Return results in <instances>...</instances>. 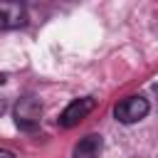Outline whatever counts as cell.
I'll use <instances>...</instances> for the list:
<instances>
[{"instance_id":"obj_1","label":"cell","mask_w":158,"mask_h":158,"mask_svg":"<svg viewBox=\"0 0 158 158\" xmlns=\"http://www.w3.org/2000/svg\"><path fill=\"white\" fill-rule=\"evenodd\" d=\"M42 118V104L35 96H22L15 104V123L22 131H35Z\"/></svg>"},{"instance_id":"obj_2","label":"cell","mask_w":158,"mask_h":158,"mask_svg":"<svg viewBox=\"0 0 158 158\" xmlns=\"http://www.w3.org/2000/svg\"><path fill=\"white\" fill-rule=\"evenodd\" d=\"M148 111H151V106H148V101L143 96H126L121 104H116L114 116L121 123H136V121L146 118Z\"/></svg>"},{"instance_id":"obj_3","label":"cell","mask_w":158,"mask_h":158,"mask_svg":"<svg viewBox=\"0 0 158 158\" xmlns=\"http://www.w3.org/2000/svg\"><path fill=\"white\" fill-rule=\"evenodd\" d=\"M94 106H96V99H91V96H81V99H74L62 114H59V126H64V128H72V126H77L81 118H86L91 111H94Z\"/></svg>"},{"instance_id":"obj_4","label":"cell","mask_w":158,"mask_h":158,"mask_svg":"<svg viewBox=\"0 0 158 158\" xmlns=\"http://www.w3.org/2000/svg\"><path fill=\"white\" fill-rule=\"evenodd\" d=\"M27 20V10L22 0H0V30L22 27Z\"/></svg>"},{"instance_id":"obj_5","label":"cell","mask_w":158,"mask_h":158,"mask_svg":"<svg viewBox=\"0 0 158 158\" xmlns=\"http://www.w3.org/2000/svg\"><path fill=\"white\" fill-rule=\"evenodd\" d=\"M104 148V141L99 133H89L84 136L77 146H74V158H99Z\"/></svg>"},{"instance_id":"obj_6","label":"cell","mask_w":158,"mask_h":158,"mask_svg":"<svg viewBox=\"0 0 158 158\" xmlns=\"http://www.w3.org/2000/svg\"><path fill=\"white\" fill-rule=\"evenodd\" d=\"M0 158H15V153L7 151V148H0Z\"/></svg>"},{"instance_id":"obj_7","label":"cell","mask_w":158,"mask_h":158,"mask_svg":"<svg viewBox=\"0 0 158 158\" xmlns=\"http://www.w3.org/2000/svg\"><path fill=\"white\" fill-rule=\"evenodd\" d=\"M2 79H5V77H2V74H0V84H2Z\"/></svg>"},{"instance_id":"obj_8","label":"cell","mask_w":158,"mask_h":158,"mask_svg":"<svg viewBox=\"0 0 158 158\" xmlns=\"http://www.w3.org/2000/svg\"><path fill=\"white\" fill-rule=\"evenodd\" d=\"M0 111H2V99H0Z\"/></svg>"}]
</instances>
